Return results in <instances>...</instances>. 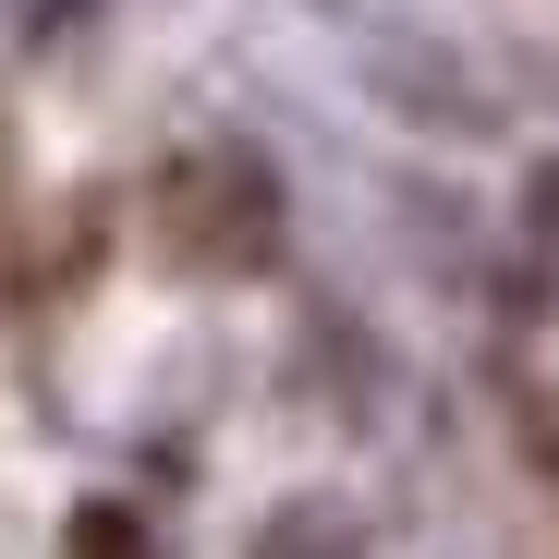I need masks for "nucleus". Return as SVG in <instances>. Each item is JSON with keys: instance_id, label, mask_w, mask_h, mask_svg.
Wrapping results in <instances>:
<instances>
[{"instance_id": "1", "label": "nucleus", "mask_w": 559, "mask_h": 559, "mask_svg": "<svg viewBox=\"0 0 559 559\" xmlns=\"http://www.w3.org/2000/svg\"><path fill=\"white\" fill-rule=\"evenodd\" d=\"M158 219H170L182 267H267L280 255V182H267V158L207 146V158H182L158 182Z\"/></svg>"}, {"instance_id": "2", "label": "nucleus", "mask_w": 559, "mask_h": 559, "mask_svg": "<svg viewBox=\"0 0 559 559\" xmlns=\"http://www.w3.org/2000/svg\"><path fill=\"white\" fill-rule=\"evenodd\" d=\"M61 547H73V559H158V535H146V523L122 511V499H85Z\"/></svg>"}, {"instance_id": "3", "label": "nucleus", "mask_w": 559, "mask_h": 559, "mask_svg": "<svg viewBox=\"0 0 559 559\" xmlns=\"http://www.w3.org/2000/svg\"><path fill=\"white\" fill-rule=\"evenodd\" d=\"M523 231L559 255V158H535V170H523Z\"/></svg>"}]
</instances>
